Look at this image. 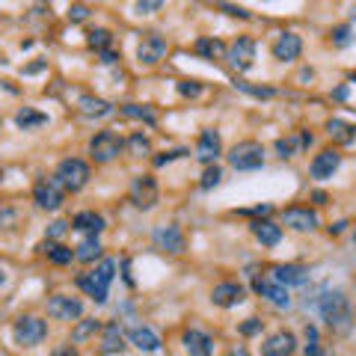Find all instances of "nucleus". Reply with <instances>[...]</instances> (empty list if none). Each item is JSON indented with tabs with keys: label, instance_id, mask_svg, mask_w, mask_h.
<instances>
[{
	"label": "nucleus",
	"instance_id": "nucleus-1",
	"mask_svg": "<svg viewBox=\"0 0 356 356\" xmlns=\"http://www.w3.org/2000/svg\"><path fill=\"white\" fill-rule=\"evenodd\" d=\"M318 312H321V318L327 321V327L336 332V336H344V332H350L353 327V309H350V303L348 297H344V291H321V297H318Z\"/></svg>",
	"mask_w": 356,
	"mask_h": 356
},
{
	"label": "nucleus",
	"instance_id": "nucleus-2",
	"mask_svg": "<svg viewBox=\"0 0 356 356\" xmlns=\"http://www.w3.org/2000/svg\"><path fill=\"white\" fill-rule=\"evenodd\" d=\"M229 163H232V170H238V172L261 170V166H265V145L256 140L238 143V145H232V152H229Z\"/></svg>",
	"mask_w": 356,
	"mask_h": 356
},
{
	"label": "nucleus",
	"instance_id": "nucleus-3",
	"mask_svg": "<svg viewBox=\"0 0 356 356\" xmlns=\"http://www.w3.org/2000/svg\"><path fill=\"white\" fill-rule=\"evenodd\" d=\"M54 178L60 181L62 190L78 193V190H83V187L89 184V163L80 161V158H66V161H60Z\"/></svg>",
	"mask_w": 356,
	"mask_h": 356
},
{
	"label": "nucleus",
	"instance_id": "nucleus-4",
	"mask_svg": "<svg viewBox=\"0 0 356 356\" xmlns=\"http://www.w3.org/2000/svg\"><path fill=\"white\" fill-rule=\"evenodd\" d=\"M125 149V140L116 131H98L96 137L89 140V158L96 163H110L119 158V152Z\"/></svg>",
	"mask_w": 356,
	"mask_h": 356
},
{
	"label": "nucleus",
	"instance_id": "nucleus-5",
	"mask_svg": "<svg viewBox=\"0 0 356 356\" xmlns=\"http://www.w3.org/2000/svg\"><path fill=\"white\" fill-rule=\"evenodd\" d=\"M12 336L21 348H36V344L48 339V323L36 315H21L12 327Z\"/></svg>",
	"mask_w": 356,
	"mask_h": 356
},
{
	"label": "nucleus",
	"instance_id": "nucleus-6",
	"mask_svg": "<svg viewBox=\"0 0 356 356\" xmlns=\"http://www.w3.org/2000/svg\"><path fill=\"white\" fill-rule=\"evenodd\" d=\"M226 60H229V66H232V69L249 71V69H253V62H256V42L249 36H238L232 45L226 48Z\"/></svg>",
	"mask_w": 356,
	"mask_h": 356
},
{
	"label": "nucleus",
	"instance_id": "nucleus-7",
	"mask_svg": "<svg viewBox=\"0 0 356 356\" xmlns=\"http://www.w3.org/2000/svg\"><path fill=\"white\" fill-rule=\"evenodd\" d=\"M131 202L140 208V211H149L158 202V181H154L152 175H134L131 181Z\"/></svg>",
	"mask_w": 356,
	"mask_h": 356
},
{
	"label": "nucleus",
	"instance_id": "nucleus-8",
	"mask_svg": "<svg viewBox=\"0 0 356 356\" xmlns=\"http://www.w3.org/2000/svg\"><path fill=\"white\" fill-rule=\"evenodd\" d=\"M33 202L42 208V211H60L62 205V187L57 178H42L33 187Z\"/></svg>",
	"mask_w": 356,
	"mask_h": 356
},
{
	"label": "nucleus",
	"instance_id": "nucleus-9",
	"mask_svg": "<svg viewBox=\"0 0 356 356\" xmlns=\"http://www.w3.org/2000/svg\"><path fill=\"white\" fill-rule=\"evenodd\" d=\"M152 240H154V247L163 249V253H184V247H187V240H184V232L178 229L175 223H166V226H158L152 232Z\"/></svg>",
	"mask_w": 356,
	"mask_h": 356
},
{
	"label": "nucleus",
	"instance_id": "nucleus-10",
	"mask_svg": "<svg viewBox=\"0 0 356 356\" xmlns=\"http://www.w3.org/2000/svg\"><path fill=\"white\" fill-rule=\"evenodd\" d=\"M166 39L161 33H143L140 45H137V60L143 66H158V62L166 57Z\"/></svg>",
	"mask_w": 356,
	"mask_h": 356
},
{
	"label": "nucleus",
	"instance_id": "nucleus-11",
	"mask_svg": "<svg viewBox=\"0 0 356 356\" xmlns=\"http://www.w3.org/2000/svg\"><path fill=\"white\" fill-rule=\"evenodd\" d=\"M282 223H285L288 229H294V232H315V229L321 226L318 214L312 211V208H303V205H291L282 211Z\"/></svg>",
	"mask_w": 356,
	"mask_h": 356
},
{
	"label": "nucleus",
	"instance_id": "nucleus-12",
	"mask_svg": "<svg viewBox=\"0 0 356 356\" xmlns=\"http://www.w3.org/2000/svg\"><path fill=\"white\" fill-rule=\"evenodd\" d=\"M270 279L282 288H300L309 282V267L303 265H274L270 267Z\"/></svg>",
	"mask_w": 356,
	"mask_h": 356
},
{
	"label": "nucleus",
	"instance_id": "nucleus-13",
	"mask_svg": "<svg viewBox=\"0 0 356 356\" xmlns=\"http://www.w3.org/2000/svg\"><path fill=\"white\" fill-rule=\"evenodd\" d=\"M48 315L54 321H78L83 315V303L78 297H66V294H54L48 300Z\"/></svg>",
	"mask_w": 356,
	"mask_h": 356
},
{
	"label": "nucleus",
	"instance_id": "nucleus-14",
	"mask_svg": "<svg viewBox=\"0 0 356 356\" xmlns=\"http://www.w3.org/2000/svg\"><path fill=\"white\" fill-rule=\"evenodd\" d=\"M339 166H341V154L336 149H323L315 154V161H312L309 166V172L315 181H327V178H332L339 172Z\"/></svg>",
	"mask_w": 356,
	"mask_h": 356
},
{
	"label": "nucleus",
	"instance_id": "nucleus-15",
	"mask_svg": "<svg viewBox=\"0 0 356 356\" xmlns=\"http://www.w3.org/2000/svg\"><path fill=\"white\" fill-rule=\"evenodd\" d=\"M78 288L83 291L87 297H92L96 303H107V294H110V282L104 279L98 270H87V274L78 276Z\"/></svg>",
	"mask_w": 356,
	"mask_h": 356
},
{
	"label": "nucleus",
	"instance_id": "nucleus-16",
	"mask_svg": "<svg viewBox=\"0 0 356 356\" xmlns=\"http://www.w3.org/2000/svg\"><path fill=\"white\" fill-rule=\"evenodd\" d=\"M244 297H247V288L238 285V282H220L211 291V303L220 309H232L238 303H244Z\"/></svg>",
	"mask_w": 356,
	"mask_h": 356
},
{
	"label": "nucleus",
	"instance_id": "nucleus-17",
	"mask_svg": "<svg viewBox=\"0 0 356 356\" xmlns=\"http://www.w3.org/2000/svg\"><path fill=\"white\" fill-rule=\"evenodd\" d=\"M297 350V339L294 332L288 330H279L274 336H267L265 344H261V356H291Z\"/></svg>",
	"mask_w": 356,
	"mask_h": 356
},
{
	"label": "nucleus",
	"instance_id": "nucleus-18",
	"mask_svg": "<svg viewBox=\"0 0 356 356\" xmlns=\"http://www.w3.org/2000/svg\"><path fill=\"white\" fill-rule=\"evenodd\" d=\"M220 152H223L220 134L214 128H205L202 134H199V140H196V158L202 163H208V166H214V161L220 158Z\"/></svg>",
	"mask_w": 356,
	"mask_h": 356
},
{
	"label": "nucleus",
	"instance_id": "nucleus-19",
	"mask_svg": "<svg viewBox=\"0 0 356 356\" xmlns=\"http://www.w3.org/2000/svg\"><path fill=\"white\" fill-rule=\"evenodd\" d=\"M253 291H256L258 297H265L267 303H274V306H279V309H288V306H291V294H288V288L276 285L274 279H253Z\"/></svg>",
	"mask_w": 356,
	"mask_h": 356
},
{
	"label": "nucleus",
	"instance_id": "nucleus-20",
	"mask_svg": "<svg viewBox=\"0 0 356 356\" xmlns=\"http://www.w3.org/2000/svg\"><path fill=\"white\" fill-rule=\"evenodd\" d=\"M303 54V39L297 33H279V39L274 42V57L279 62H294Z\"/></svg>",
	"mask_w": 356,
	"mask_h": 356
},
{
	"label": "nucleus",
	"instance_id": "nucleus-21",
	"mask_svg": "<svg viewBox=\"0 0 356 356\" xmlns=\"http://www.w3.org/2000/svg\"><path fill=\"white\" fill-rule=\"evenodd\" d=\"M181 341H184V350L190 356H211L214 353V339L202 330H184Z\"/></svg>",
	"mask_w": 356,
	"mask_h": 356
},
{
	"label": "nucleus",
	"instance_id": "nucleus-22",
	"mask_svg": "<svg viewBox=\"0 0 356 356\" xmlns=\"http://www.w3.org/2000/svg\"><path fill=\"white\" fill-rule=\"evenodd\" d=\"M312 145V134L309 131H297V134H288V137L276 140V152L279 158H294V154H300L303 149H309Z\"/></svg>",
	"mask_w": 356,
	"mask_h": 356
},
{
	"label": "nucleus",
	"instance_id": "nucleus-23",
	"mask_svg": "<svg viewBox=\"0 0 356 356\" xmlns=\"http://www.w3.org/2000/svg\"><path fill=\"white\" fill-rule=\"evenodd\" d=\"M71 229L80 235H87V238H98L104 232V217L96 211H80V214H75V220H71Z\"/></svg>",
	"mask_w": 356,
	"mask_h": 356
},
{
	"label": "nucleus",
	"instance_id": "nucleus-24",
	"mask_svg": "<svg viewBox=\"0 0 356 356\" xmlns=\"http://www.w3.org/2000/svg\"><path fill=\"white\" fill-rule=\"evenodd\" d=\"M249 232H253V238L261 247H276L282 240V226L270 223V220H256V223H249Z\"/></svg>",
	"mask_w": 356,
	"mask_h": 356
},
{
	"label": "nucleus",
	"instance_id": "nucleus-25",
	"mask_svg": "<svg viewBox=\"0 0 356 356\" xmlns=\"http://www.w3.org/2000/svg\"><path fill=\"white\" fill-rule=\"evenodd\" d=\"M131 344L137 350H143V353H154V350H161V336L154 332L152 327H134L131 330Z\"/></svg>",
	"mask_w": 356,
	"mask_h": 356
},
{
	"label": "nucleus",
	"instance_id": "nucleus-26",
	"mask_svg": "<svg viewBox=\"0 0 356 356\" xmlns=\"http://www.w3.org/2000/svg\"><path fill=\"white\" fill-rule=\"evenodd\" d=\"M78 110L83 113V116L101 119V116H110V113H113V104L104 101V98H98V96H80V98H78Z\"/></svg>",
	"mask_w": 356,
	"mask_h": 356
},
{
	"label": "nucleus",
	"instance_id": "nucleus-27",
	"mask_svg": "<svg viewBox=\"0 0 356 356\" xmlns=\"http://www.w3.org/2000/svg\"><path fill=\"white\" fill-rule=\"evenodd\" d=\"M327 134L332 137V143L339 145H350L356 140V125L348 119H330L327 122Z\"/></svg>",
	"mask_w": 356,
	"mask_h": 356
},
{
	"label": "nucleus",
	"instance_id": "nucleus-28",
	"mask_svg": "<svg viewBox=\"0 0 356 356\" xmlns=\"http://www.w3.org/2000/svg\"><path fill=\"white\" fill-rule=\"evenodd\" d=\"M101 253H104V247H101L98 238H83L80 244L75 247V258L83 261V265H92V261H98Z\"/></svg>",
	"mask_w": 356,
	"mask_h": 356
},
{
	"label": "nucleus",
	"instance_id": "nucleus-29",
	"mask_svg": "<svg viewBox=\"0 0 356 356\" xmlns=\"http://www.w3.org/2000/svg\"><path fill=\"white\" fill-rule=\"evenodd\" d=\"M196 54L202 60H226V45L220 39L202 36V39H196Z\"/></svg>",
	"mask_w": 356,
	"mask_h": 356
},
{
	"label": "nucleus",
	"instance_id": "nucleus-30",
	"mask_svg": "<svg viewBox=\"0 0 356 356\" xmlns=\"http://www.w3.org/2000/svg\"><path fill=\"white\" fill-rule=\"evenodd\" d=\"M119 113L125 119H137V122H145V125H158V113H154L149 104H122Z\"/></svg>",
	"mask_w": 356,
	"mask_h": 356
},
{
	"label": "nucleus",
	"instance_id": "nucleus-31",
	"mask_svg": "<svg viewBox=\"0 0 356 356\" xmlns=\"http://www.w3.org/2000/svg\"><path fill=\"white\" fill-rule=\"evenodd\" d=\"M125 149L131 152V158H149V154H152V140L145 137L143 131H137V134H131V137H128Z\"/></svg>",
	"mask_w": 356,
	"mask_h": 356
},
{
	"label": "nucleus",
	"instance_id": "nucleus-32",
	"mask_svg": "<svg viewBox=\"0 0 356 356\" xmlns=\"http://www.w3.org/2000/svg\"><path fill=\"white\" fill-rule=\"evenodd\" d=\"M96 332H101V323H98L96 318H83V321H78V323H75V330H71V341L80 344V341L92 339Z\"/></svg>",
	"mask_w": 356,
	"mask_h": 356
},
{
	"label": "nucleus",
	"instance_id": "nucleus-33",
	"mask_svg": "<svg viewBox=\"0 0 356 356\" xmlns=\"http://www.w3.org/2000/svg\"><path fill=\"white\" fill-rule=\"evenodd\" d=\"M15 125H18V128H24V131H30V128H42V125H48V116H45V113H36V110L24 107V110H18V113H15Z\"/></svg>",
	"mask_w": 356,
	"mask_h": 356
},
{
	"label": "nucleus",
	"instance_id": "nucleus-34",
	"mask_svg": "<svg viewBox=\"0 0 356 356\" xmlns=\"http://www.w3.org/2000/svg\"><path fill=\"white\" fill-rule=\"evenodd\" d=\"M125 344H122V330H119V323H107L104 327V339H101V350L104 353H116L122 350Z\"/></svg>",
	"mask_w": 356,
	"mask_h": 356
},
{
	"label": "nucleus",
	"instance_id": "nucleus-35",
	"mask_svg": "<svg viewBox=\"0 0 356 356\" xmlns=\"http://www.w3.org/2000/svg\"><path fill=\"white\" fill-rule=\"evenodd\" d=\"M87 45L92 51H98V54H104V51L113 45V33H110V30H104V27L89 30V33H87Z\"/></svg>",
	"mask_w": 356,
	"mask_h": 356
},
{
	"label": "nucleus",
	"instance_id": "nucleus-36",
	"mask_svg": "<svg viewBox=\"0 0 356 356\" xmlns=\"http://www.w3.org/2000/svg\"><path fill=\"white\" fill-rule=\"evenodd\" d=\"M42 249L48 253V261L51 265H69L71 258H75V249H69V247H60V244H42Z\"/></svg>",
	"mask_w": 356,
	"mask_h": 356
},
{
	"label": "nucleus",
	"instance_id": "nucleus-37",
	"mask_svg": "<svg viewBox=\"0 0 356 356\" xmlns=\"http://www.w3.org/2000/svg\"><path fill=\"white\" fill-rule=\"evenodd\" d=\"M235 89L247 92V96H253V98H274L276 96V89H270V87H253V83H247V80H235Z\"/></svg>",
	"mask_w": 356,
	"mask_h": 356
},
{
	"label": "nucleus",
	"instance_id": "nucleus-38",
	"mask_svg": "<svg viewBox=\"0 0 356 356\" xmlns=\"http://www.w3.org/2000/svg\"><path fill=\"white\" fill-rule=\"evenodd\" d=\"M220 181H223V170L214 163V166H208V170L202 172V181H199V187H202V190H214Z\"/></svg>",
	"mask_w": 356,
	"mask_h": 356
},
{
	"label": "nucleus",
	"instance_id": "nucleus-39",
	"mask_svg": "<svg viewBox=\"0 0 356 356\" xmlns=\"http://www.w3.org/2000/svg\"><path fill=\"white\" fill-rule=\"evenodd\" d=\"M330 39H332V45H336V48H348L350 42H353V30H350V24H339V27L330 33Z\"/></svg>",
	"mask_w": 356,
	"mask_h": 356
},
{
	"label": "nucleus",
	"instance_id": "nucleus-40",
	"mask_svg": "<svg viewBox=\"0 0 356 356\" xmlns=\"http://www.w3.org/2000/svg\"><path fill=\"white\" fill-rule=\"evenodd\" d=\"M306 356H327L318 341V330L315 327H306Z\"/></svg>",
	"mask_w": 356,
	"mask_h": 356
},
{
	"label": "nucleus",
	"instance_id": "nucleus-41",
	"mask_svg": "<svg viewBox=\"0 0 356 356\" xmlns=\"http://www.w3.org/2000/svg\"><path fill=\"white\" fill-rule=\"evenodd\" d=\"M18 226V211L15 208H0V232H12Z\"/></svg>",
	"mask_w": 356,
	"mask_h": 356
},
{
	"label": "nucleus",
	"instance_id": "nucleus-42",
	"mask_svg": "<svg viewBox=\"0 0 356 356\" xmlns=\"http://www.w3.org/2000/svg\"><path fill=\"white\" fill-rule=\"evenodd\" d=\"M178 96H184V98H199V96H202V83H196V80H181V83H178Z\"/></svg>",
	"mask_w": 356,
	"mask_h": 356
},
{
	"label": "nucleus",
	"instance_id": "nucleus-43",
	"mask_svg": "<svg viewBox=\"0 0 356 356\" xmlns=\"http://www.w3.org/2000/svg\"><path fill=\"white\" fill-rule=\"evenodd\" d=\"M116 267H119V265H116V258H101L96 270H98V274L107 279V282H113V279H116Z\"/></svg>",
	"mask_w": 356,
	"mask_h": 356
},
{
	"label": "nucleus",
	"instance_id": "nucleus-44",
	"mask_svg": "<svg viewBox=\"0 0 356 356\" xmlns=\"http://www.w3.org/2000/svg\"><path fill=\"white\" fill-rule=\"evenodd\" d=\"M184 149H175V152H163V154H154L152 158V163L154 166H166V163H172V161H178V158H184Z\"/></svg>",
	"mask_w": 356,
	"mask_h": 356
},
{
	"label": "nucleus",
	"instance_id": "nucleus-45",
	"mask_svg": "<svg viewBox=\"0 0 356 356\" xmlns=\"http://www.w3.org/2000/svg\"><path fill=\"white\" fill-rule=\"evenodd\" d=\"M134 9H137L140 15H152V12H158V9H163V3H161V0H140Z\"/></svg>",
	"mask_w": 356,
	"mask_h": 356
},
{
	"label": "nucleus",
	"instance_id": "nucleus-46",
	"mask_svg": "<svg viewBox=\"0 0 356 356\" xmlns=\"http://www.w3.org/2000/svg\"><path fill=\"white\" fill-rule=\"evenodd\" d=\"M89 12H92V9H89V6H83V3L69 6V18L75 21V24H78V21H87V18H89Z\"/></svg>",
	"mask_w": 356,
	"mask_h": 356
},
{
	"label": "nucleus",
	"instance_id": "nucleus-47",
	"mask_svg": "<svg viewBox=\"0 0 356 356\" xmlns=\"http://www.w3.org/2000/svg\"><path fill=\"white\" fill-rule=\"evenodd\" d=\"M71 229V223H66V220H54L51 223V229H48V238H62Z\"/></svg>",
	"mask_w": 356,
	"mask_h": 356
},
{
	"label": "nucleus",
	"instance_id": "nucleus-48",
	"mask_svg": "<svg viewBox=\"0 0 356 356\" xmlns=\"http://www.w3.org/2000/svg\"><path fill=\"white\" fill-rule=\"evenodd\" d=\"M240 332H244V336H256V332H261V321L258 318H247L244 323H240Z\"/></svg>",
	"mask_w": 356,
	"mask_h": 356
},
{
	"label": "nucleus",
	"instance_id": "nucleus-49",
	"mask_svg": "<svg viewBox=\"0 0 356 356\" xmlns=\"http://www.w3.org/2000/svg\"><path fill=\"white\" fill-rule=\"evenodd\" d=\"M220 9H223L226 15H235V18H249V12L244 6H232V3H220Z\"/></svg>",
	"mask_w": 356,
	"mask_h": 356
},
{
	"label": "nucleus",
	"instance_id": "nucleus-50",
	"mask_svg": "<svg viewBox=\"0 0 356 356\" xmlns=\"http://www.w3.org/2000/svg\"><path fill=\"white\" fill-rule=\"evenodd\" d=\"M54 356H78V350L71 348V344H60V348L54 350Z\"/></svg>",
	"mask_w": 356,
	"mask_h": 356
},
{
	"label": "nucleus",
	"instance_id": "nucleus-51",
	"mask_svg": "<svg viewBox=\"0 0 356 356\" xmlns=\"http://www.w3.org/2000/svg\"><path fill=\"white\" fill-rule=\"evenodd\" d=\"M101 62H104V66H113V62H116V54H113V51H104V54H101Z\"/></svg>",
	"mask_w": 356,
	"mask_h": 356
},
{
	"label": "nucleus",
	"instance_id": "nucleus-52",
	"mask_svg": "<svg viewBox=\"0 0 356 356\" xmlns=\"http://www.w3.org/2000/svg\"><path fill=\"white\" fill-rule=\"evenodd\" d=\"M42 69H45V62H33V66H27V69H24V75H39Z\"/></svg>",
	"mask_w": 356,
	"mask_h": 356
},
{
	"label": "nucleus",
	"instance_id": "nucleus-53",
	"mask_svg": "<svg viewBox=\"0 0 356 356\" xmlns=\"http://www.w3.org/2000/svg\"><path fill=\"white\" fill-rule=\"evenodd\" d=\"M244 214H261V217H267V214H270V205H261V208H253V211H244Z\"/></svg>",
	"mask_w": 356,
	"mask_h": 356
},
{
	"label": "nucleus",
	"instance_id": "nucleus-54",
	"mask_svg": "<svg viewBox=\"0 0 356 356\" xmlns=\"http://www.w3.org/2000/svg\"><path fill=\"white\" fill-rule=\"evenodd\" d=\"M312 199H315L318 205H323V202H327V193H321V190H318V193H312Z\"/></svg>",
	"mask_w": 356,
	"mask_h": 356
},
{
	"label": "nucleus",
	"instance_id": "nucleus-55",
	"mask_svg": "<svg viewBox=\"0 0 356 356\" xmlns=\"http://www.w3.org/2000/svg\"><path fill=\"white\" fill-rule=\"evenodd\" d=\"M336 98H339V101L348 98V87H339V89H336Z\"/></svg>",
	"mask_w": 356,
	"mask_h": 356
},
{
	"label": "nucleus",
	"instance_id": "nucleus-56",
	"mask_svg": "<svg viewBox=\"0 0 356 356\" xmlns=\"http://www.w3.org/2000/svg\"><path fill=\"white\" fill-rule=\"evenodd\" d=\"M232 356H249V353H247L244 348H235V350H232Z\"/></svg>",
	"mask_w": 356,
	"mask_h": 356
},
{
	"label": "nucleus",
	"instance_id": "nucleus-57",
	"mask_svg": "<svg viewBox=\"0 0 356 356\" xmlns=\"http://www.w3.org/2000/svg\"><path fill=\"white\" fill-rule=\"evenodd\" d=\"M3 279H6V274H3V267H0V285H3Z\"/></svg>",
	"mask_w": 356,
	"mask_h": 356
},
{
	"label": "nucleus",
	"instance_id": "nucleus-58",
	"mask_svg": "<svg viewBox=\"0 0 356 356\" xmlns=\"http://www.w3.org/2000/svg\"><path fill=\"white\" fill-rule=\"evenodd\" d=\"M350 80H353V83H356V75H350Z\"/></svg>",
	"mask_w": 356,
	"mask_h": 356
},
{
	"label": "nucleus",
	"instance_id": "nucleus-59",
	"mask_svg": "<svg viewBox=\"0 0 356 356\" xmlns=\"http://www.w3.org/2000/svg\"><path fill=\"white\" fill-rule=\"evenodd\" d=\"M0 178H3V170H0Z\"/></svg>",
	"mask_w": 356,
	"mask_h": 356
},
{
	"label": "nucleus",
	"instance_id": "nucleus-60",
	"mask_svg": "<svg viewBox=\"0 0 356 356\" xmlns=\"http://www.w3.org/2000/svg\"><path fill=\"white\" fill-rule=\"evenodd\" d=\"M353 18H356V9H353Z\"/></svg>",
	"mask_w": 356,
	"mask_h": 356
},
{
	"label": "nucleus",
	"instance_id": "nucleus-61",
	"mask_svg": "<svg viewBox=\"0 0 356 356\" xmlns=\"http://www.w3.org/2000/svg\"><path fill=\"white\" fill-rule=\"evenodd\" d=\"M0 125H3V119H0Z\"/></svg>",
	"mask_w": 356,
	"mask_h": 356
}]
</instances>
